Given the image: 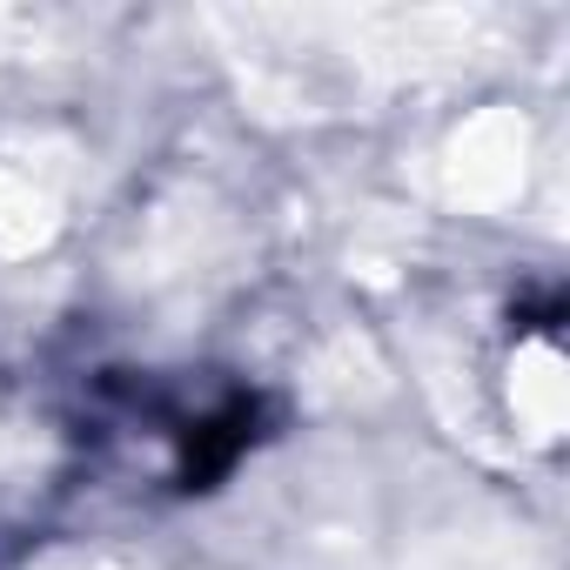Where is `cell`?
Returning a JSON list of instances; mask_svg holds the SVG:
<instances>
[]
</instances>
